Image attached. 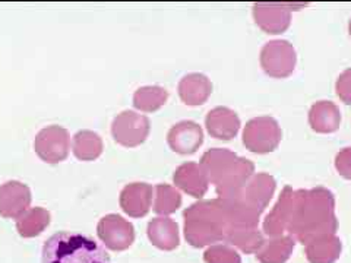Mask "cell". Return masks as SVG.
<instances>
[{"label": "cell", "mask_w": 351, "mask_h": 263, "mask_svg": "<svg viewBox=\"0 0 351 263\" xmlns=\"http://www.w3.org/2000/svg\"><path fill=\"white\" fill-rule=\"evenodd\" d=\"M337 228L335 199L331 190L316 188L295 190L289 229L300 240L309 241L332 234Z\"/></svg>", "instance_id": "obj_1"}, {"label": "cell", "mask_w": 351, "mask_h": 263, "mask_svg": "<svg viewBox=\"0 0 351 263\" xmlns=\"http://www.w3.org/2000/svg\"><path fill=\"white\" fill-rule=\"evenodd\" d=\"M41 263H112V259L90 236L59 231L44 243Z\"/></svg>", "instance_id": "obj_2"}, {"label": "cell", "mask_w": 351, "mask_h": 263, "mask_svg": "<svg viewBox=\"0 0 351 263\" xmlns=\"http://www.w3.org/2000/svg\"><path fill=\"white\" fill-rule=\"evenodd\" d=\"M183 216L186 238L193 246L213 243L228 231V223L219 199L196 202L184 211Z\"/></svg>", "instance_id": "obj_3"}, {"label": "cell", "mask_w": 351, "mask_h": 263, "mask_svg": "<svg viewBox=\"0 0 351 263\" xmlns=\"http://www.w3.org/2000/svg\"><path fill=\"white\" fill-rule=\"evenodd\" d=\"M282 138L278 122L274 117L261 116L249 120L243 130V145L255 153H268L276 149Z\"/></svg>", "instance_id": "obj_4"}, {"label": "cell", "mask_w": 351, "mask_h": 263, "mask_svg": "<svg viewBox=\"0 0 351 263\" xmlns=\"http://www.w3.org/2000/svg\"><path fill=\"white\" fill-rule=\"evenodd\" d=\"M298 63L293 44L287 40H274L267 42L261 50V66L272 78H287Z\"/></svg>", "instance_id": "obj_5"}, {"label": "cell", "mask_w": 351, "mask_h": 263, "mask_svg": "<svg viewBox=\"0 0 351 263\" xmlns=\"http://www.w3.org/2000/svg\"><path fill=\"white\" fill-rule=\"evenodd\" d=\"M151 130L149 118L132 110L117 114L112 123V134L119 145L135 148L147 140Z\"/></svg>", "instance_id": "obj_6"}, {"label": "cell", "mask_w": 351, "mask_h": 263, "mask_svg": "<svg viewBox=\"0 0 351 263\" xmlns=\"http://www.w3.org/2000/svg\"><path fill=\"white\" fill-rule=\"evenodd\" d=\"M34 149L37 155L47 164L64 161L71 149L69 132L58 125L41 129L36 136Z\"/></svg>", "instance_id": "obj_7"}, {"label": "cell", "mask_w": 351, "mask_h": 263, "mask_svg": "<svg viewBox=\"0 0 351 263\" xmlns=\"http://www.w3.org/2000/svg\"><path fill=\"white\" fill-rule=\"evenodd\" d=\"M300 5L291 3H267L259 2L254 5V18L256 25L268 34H281L290 27L291 22V10L294 8H302Z\"/></svg>", "instance_id": "obj_8"}, {"label": "cell", "mask_w": 351, "mask_h": 263, "mask_svg": "<svg viewBox=\"0 0 351 263\" xmlns=\"http://www.w3.org/2000/svg\"><path fill=\"white\" fill-rule=\"evenodd\" d=\"M97 233L103 243L112 250H125L134 243L135 238L134 225L117 214L103 216L98 223Z\"/></svg>", "instance_id": "obj_9"}, {"label": "cell", "mask_w": 351, "mask_h": 263, "mask_svg": "<svg viewBox=\"0 0 351 263\" xmlns=\"http://www.w3.org/2000/svg\"><path fill=\"white\" fill-rule=\"evenodd\" d=\"M31 190L27 184L10 180L0 186V216L18 219L29 210Z\"/></svg>", "instance_id": "obj_10"}, {"label": "cell", "mask_w": 351, "mask_h": 263, "mask_svg": "<svg viewBox=\"0 0 351 263\" xmlns=\"http://www.w3.org/2000/svg\"><path fill=\"white\" fill-rule=\"evenodd\" d=\"M254 162L239 157L234 166L215 184V190L219 199H232V197H237L243 193L246 184L252 179V175H254Z\"/></svg>", "instance_id": "obj_11"}, {"label": "cell", "mask_w": 351, "mask_h": 263, "mask_svg": "<svg viewBox=\"0 0 351 263\" xmlns=\"http://www.w3.org/2000/svg\"><path fill=\"white\" fill-rule=\"evenodd\" d=\"M167 142L174 152L180 155H191L204 144V130L197 123L183 120L169 130Z\"/></svg>", "instance_id": "obj_12"}, {"label": "cell", "mask_w": 351, "mask_h": 263, "mask_svg": "<svg viewBox=\"0 0 351 263\" xmlns=\"http://www.w3.org/2000/svg\"><path fill=\"white\" fill-rule=\"evenodd\" d=\"M154 189L148 183H130L122 189L119 197L120 208L129 216L141 218L149 212Z\"/></svg>", "instance_id": "obj_13"}, {"label": "cell", "mask_w": 351, "mask_h": 263, "mask_svg": "<svg viewBox=\"0 0 351 263\" xmlns=\"http://www.w3.org/2000/svg\"><path fill=\"white\" fill-rule=\"evenodd\" d=\"M173 181L176 188H179L184 193H188L196 199H201L210 188V180H208L201 164L196 162H184L180 167L176 168Z\"/></svg>", "instance_id": "obj_14"}, {"label": "cell", "mask_w": 351, "mask_h": 263, "mask_svg": "<svg viewBox=\"0 0 351 263\" xmlns=\"http://www.w3.org/2000/svg\"><path fill=\"white\" fill-rule=\"evenodd\" d=\"M205 126L213 138L230 140L239 134L240 118L232 108L215 107L206 114Z\"/></svg>", "instance_id": "obj_15"}, {"label": "cell", "mask_w": 351, "mask_h": 263, "mask_svg": "<svg viewBox=\"0 0 351 263\" xmlns=\"http://www.w3.org/2000/svg\"><path fill=\"white\" fill-rule=\"evenodd\" d=\"M219 199V197H218ZM228 227H249L254 228L258 221L261 211L252 206L243 196L232 197V199H219Z\"/></svg>", "instance_id": "obj_16"}, {"label": "cell", "mask_w": 351, "mask_h": 263, "mask_svg": "<svg viewBox=\"0 0 351 263\" xmlns=\"http://www.w3.org/2000/svg\"><path fill=\"white\" fill-rule=\"evenodd\" d=\"M294 192L295 190H293L290 186H285L281 192L278 202L267 216L265 223H263V228H265L267 234L277 236L281 234L285 228H289L294 206Z\"/></svg>", "instance_id": "obj_17"}, {"label": "cell", "mask_w": 351, "mask_h": 263, "mask_svg": "<svg viewBox=\"0 0 351 263\" xmlns=\"http://www.w3.org/2000/svg\"><path fill=\"white\" fill-rule=\"evenodd\" d=\"M213 94V84L204 73H189L179 82V95L188 105H201Z\"/></svg>", "instance_id": "obj_18"}, {"label": "cell", "mask_w": 351, "mask_h": 263, "mask_svg": "<svg viewBox=\"0 0 351 263\" xmlns=\"http://www.w3.org/2000/svg\"><path fill=\"white\" fill-rule=\"evenodd\" d=\"M276 179L268 173H258L252 175V179L246 184L241 196L261 212L268 206L271 197L276 192Z\"/></svg>", "instance_id": "obj_19"}, {"label": "cell", "mask_w": 351, "mask_h": 263, "mask_svg": "<svg viewBox=\"0 0 351 263\" xmlns=\"http://www.w3.org/2000/svg\"><path fill=\"white\" fill-rule=\"evenodd\" d=\"M237 160L239 157L234 152L224 148H214L204 153L199 164L210 183L217 184L223 179V175L234 166Z\"/></svg>", "instance_id": "obj_20"}, {"label": "cell", "mask_w": 351, "mask_h": 263, "mask_svg": "<svg viewBox=\"0 0 351 263\" xmlns=\"http://www.w3.org/2000/svg\"><path fill=\"white\" fill-rule=\"evenodd\" d=\"M309 123L317 134H332L341 125V112L332 101H317L309 112Z\"/></svg>", "instance_id": "obj_21"}, {"label": "cell", "mask_w": 351, "mask_h": 263, "mask_svg": "<svg viewBox=\"0 0 351 263\" xmlns=\"http://www.w3.org/2000/svg\"><path fill=\"white\" fill-rule=\"evenodd\" d=\"M148 237L154 245L164 250H171L179 246V227L173 219L160 216L154 218L148 224Z\"/></svg>", "instance_id": "obj_22"}, {"label": "cell", "mask_w": 351, "mask_h": 263, "mask_svg": "<svg viewBox=\"0 0 351 263\" xmlns=\"http://www.w3.org/2000/svg\"><path fill=\"white\" fill-rule=\"evenodd\" d=\"M101 136L93 130H80L72 139L73 155L81 161H94L103 153Z\"/></svg>", "instance_id": "obj_23"}, {"label": "cell", "mask_w": 351, "mask_h": 263, "mask_svg": "<svg viewBox=\"0 0 351 263\" xmlns=\"http://www.w3.org/2000/svg\"><path fill=\"white\" fill-rule=\"evenodd\" d=\"M50 224V212L41 206L29 208L16 219V228L22 237H36Z\"/></svg>", "instance_id": "obj_24"}, {"label": "cell", "mask_w": 351, "mask_h": 263, "mask_svg": "<svg viewBox=\"0 0 351 263\" xmlns=\"http://www.w3.org/2000/svg\"><path fill=\"white\" fill-rule=\"evenodd\" d=\"M169 100V92L166 88L158 85L142 86L134 94V105L139 112L152 113L157 112Z\"/></svg>", "instance_id": "obj_25"}, {"label": "cell", "mask_w": 351, "mask_h": 263, "mask_svg": "<svg viewBox=\"0 0 351 263\" xmlns=\"http://www.w3.org/2000/svg\"><path fill=\"white\" fill-rule=\"evenodd\" d=\"M339 251H341L339 240L332 234H328L312 240L307 247V256L313 263H331L338 258Z\"/></svg>", "instance_id": "obj_26"}, {"label": "cell", "mask_w": 351, "mask_h": 263, "mask_svg": "<svg viewBox=\"0 0 351 263\" xmlns=\"http://www.w3.org/2000/svg\"><path fill=\"white\" fill-rule=\"evenodd\" d=\"M154 211L158 215H170L176 212L182 206L180 192L170 184H158L154 189Z\"/></svg>", "instance_id": "obj_27"}, {"label": "cell", "mask_w": 351, "mask_h": 263, "mask_svg": "<svg viewBox=\"0 0 351 263\" xmlns=\"http://www.w3.org/2000/svg\"><path fill=\"white\" fill-rule=\"evenodd\" d=\"M293 249V241L289 237H281L277 240L269 241V245L265 246L261 251L259 259L263 263H281L289 258Z\"/></svg>", "instance_id": "obj_28"}, {"label": "cell", "mask_w": 351, "mask_h": 263, "mask_svg": "<svg viewBox=\"0 0 351 263\" xmlns=\"http://www.w3.org/2000/svg\"><path fill=\"white\" fill-rule=\"evenodd\" d=\"M228 237L233 241V243H236L237 246H240L241 249L247 250V251L255 250L262 243V237H261L259 231H256V229H254V228H249V227L228 228Z\"/></svg>", "instance_id": "obj_29"}, {"label": "cell", "mask_w": 351, "mask_h": 263, "mask_svg": "<svg viewBox=\"0 0 351 263\" xmlns=\"http://www.w3.org/2000/svg\"><path fill=\"white\" fill-rule=\"evenodd\" d=\"M205 259L208 263H240L236 251L223 246L211 247L205 253Z\"/></svg>", "instance_id": "obj_30"}, {"label": "cell", "mask_w": 351, "mask_h": 263, "mask_svg": "<svg viewBox=\"0 0 351 263\" xmlns=\"http://www.w3.org/2000/svg\"><path fill=\"white\" fill-rule=\"evenodd\" d=\"M335 91L339 100L346 104H351V69L344 71L338 76L335 84Z\"/></svg>", "instance_id": "obj_31"}, {"label": "cell", "mask_w": 351, "mask_h": 263, "mask_svg": "<svg viewBox=\"0 0 351 263\" xmlns=\"http://www.w3.org/2000/svg\"><path fill=\"white\" fill-rule=\"evenodd\" d=\"M335 168L344 179L351 180V148H344L337 153Z\"/></svg>", "instance_id": "obj_32"}, {"label": "cell", "mask_w": 351, "mask_h": 263, "mask_svg": "<svg viewBox=\"0 0 351 263\" xmlns=\"http://www.w3.org/2000/svg\"><path fill=\"white\" fill-rule=\"evenodd\" d=\"M348 31H350V36H351V19H350V24H348Z\"/></svg>", "instance_id": "obj_33"}]
</instances>
